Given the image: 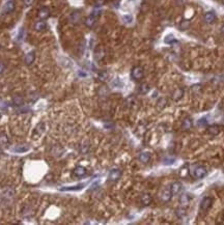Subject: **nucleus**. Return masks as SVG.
<instances>
[{
	"label": "nucleus",
	"mask_w": 224,
	"mask_h": 225,
	"mask_svg": "<svg viewBox=\"0 0 224 225\" xmlns=\"http://www.w3.org/2000/svg\"><path fill=\"white\" fill-rule=\"evenodd\" d=\"M193 174H194V176H195L196 179H203L205 176H207L208 170L205 169L203 166H196V167L194 168V170H193Z\"/></svg>",
	"instance_id": "obj_2"
},
{
	"label": "nucleus",
	"mask_w": 224,
	"mask_h": 225,
	"mask_svg": "<svg viewBox=\"0 0 224 225\" xmlns=\"http://www.w3.org/2000/svg\"><path fill=\"white\" fill-rule=\"evenodd\" d=\"M13 105L15 106H23L24 104V101H23V98L20 96H15L13 99Z\"/></svg>",
	"instance_id": "obj_21"
},
{
	"label": "nucleus",
	"mask_w": 224,
	"mask_h": 225,
	"mask_svg": "<svg viewBox=\"0 0 224 225\" xmlns=\"http://www.w3.org/2000/svg\"><path fill=\"white\" fill-rule=\"evenodd\" d=\"M37 16L40 20H46L50 17V10L47 6H43L38 10L37 12Z\"/></svg>",
	"instance_id": "obj_4"
},
{
	"label": "nucleus",
	"mask_w": 224,
	"mask_h": 225,
	"mask_svg": "<svg viewBox=\"0 0 224 225\" xmlns=\"http://www.w3.org/2000/svg\"><path fill=\"white\" fill-rule=\"evenodd\" d=\"M13 152H26L29 150V147H27V146H18V147H15L13 148Z\"/></svg>",
	"instance_id": "obj_27"
},
{
	"label": "nucleus",
	"mask_w": 224,
	"mask_h": 225,
	"mask_svg": "<svg viewBox=\"0 0 224 225\" xmlns=\"http://www.w3.org/2000/svg\"><path fill=\"white\" fill-rule=\"evenodd\" d=\"M166 100H165V99H160V100L159 101H158V108H159V109H163V108H164L165 107V105H166Z\"/></svg>",
	"instance_id": "obj_32"
},
{
	"label": "nucleus",
	"mask_w": 224,
	"mask_h": 225,
	"mask_svg": "<svg viewBox=\"0 0 224 225\" xmlns=\"http://www.w3.org/2000/svg\"><path fill=\"white\" fill-rule=\"evenodd\" d=\"M13 10H15V2H13V0H10V1L6 2L5 5H4L3 12L5 13H13Z\"/></svg>",
	"instance_id": "obj_11"
},
{
	"label": "nucleus",
	"mask_w": 224,
	"mask_h": 225,
	"mask_svg": "<svg viewBox=\"0 0 224 225\" xmlns=\"http://www.w3.org/2000/svg\"><path fill=\"white\" fill-rule=\"evenodd\" d=\"M99 78H100V80H102V81L106 80V78H107V73H106V72L101 73V74H100V76H99Z\"/></svg>",
	"instance_id": "obj_36"
},
{
	"label": "nucleus",
	"mask_w": 224,
	"mask_h": 225,
	"mask_svg": "<svg viewBox=\"0 0 224 225\" xmlns=\"http://www.w3.org/2000/svg\"><path fill=\"white\" fill-rule=\"evenodd\" d=\"M105 1L106 0H96V2H94V5L97 6V7H100V6L104 5L105 4Z\"/></svg>",
	"instance_id": "obj_34"
},
{
	"label": "nucleus",
	"mask_w": 224,
	"mask_h": 225,
	"mask_svg": "<svg viewBox=\"0 0 224 225\" xmlns=\"http://www.w3.org/2000/svg\"><path fill=\"white\" fill-rule=\"evenodd\" d=\"M192 126H193V120H192V118L190 117H186L183 120V123H182V128L183 130H185V131H188V130H190L192 128Z\"/></svg>",
	"instance_id": "obj_14"
},
{
	"label": "nucleus",
	"mask_w": 224,
	"mask_h": 225,
	"mask_svg": "<svg viewBox=\"0 0 224 225\" xmlns=\"http://www.w3.org/2000/svg\"><path fill=\"white\" fill-rule=\"evenodd\" d=\"M84 186H85V184H79V185H77V186L63 187V188H60V191H78V190H81Z\"/></svg>",
	"instance_id": "obj_16"
},
{
	"label": "nucleus",
	"mask_w": 224,
	"mask_h": 225,
	"mask_svg": "<svg viewBox=\"0 0 224 225\" xmlns=\"http://www.w3.org/2000/svg\"><path fill=\"white\" fill-rule=\"evenodd\" d=\"M181 190H182V184L178 183V182H175V183H173L172 185L170 186V191H171V193H172V195L178 194Z\"/></svg>",
	"instance_id": "obj_18"
},
{
	"label": "nucleus",
	"mask_w": 224,
	"mask_h": 225,
	"mask_svg": "<svg viewBox=\"0 0 224 225\" xmlns=\"http://www.w3.org/2000/svg\"><path fill=\"white\" fill-rule=\"evenodd\" d=\"M219 132H220V129H219V127L216 125L211 126V127L208 128V133H209L210 135H212V136H216V135H218Z\"/></svg>",
	"instance_id": "obj_20"
},
{
	"label": "nucleus",
	"mask_w": 224,
	"mask_h": 225,
	"mask_svg": "<svg viewBox=\"0 0 224 225\" xmlns=\"http://www.w3.org/2000/svg\"><path fill=\"white\" fill-rule=\"evenodd\" d=\"M0 109H2V110L7 109V103L3 102V101H0Z\"/></svg>",
	"instance_id": "obj_35"
},
{
	"label": "nucleus",
	"mask_w": 224,
	"mask_h": 225,
	"mask_svg": "<svg viewBox=\"0 0 224 225\" xmlns=\"http://www.w3.org/2000/svg\"><path fill=\"white\" fill-rule=\"evenodd\" d=\"M190 27V21L189 20H183L180 24V29L181 30H186Z\"/></svg>",
	"instance_id": "obj_25"
},
{
	"label": "nucleus",
	"mask_w": 224,
	"mask_h": 225,
	"mask_svg": "<svg viewBox=\"0 0 224 225\" xmlns=\"http://www.w3.org/2000/svg\"><path fill=\"white\" fill-rule=\"evenodd\" d=\"M0 48H1V47H0Z\"/></svg>",
	"instance_id": "obj_43"
},
{
	"label": "nucleus",
	"mask_w": 224,
	"mask_h": 225,
	"mask_svg": "<svg viewBox=\"0 0 224 225\" xmlns=\"http://www.w3.org/2000/svg\"><path fill=\"white\" fill-rule=\"evenodd\" d=\"M0 118H1V113H0Z\"/></svg>",
	"instance_id": "obj_42"
},
{
	"label": "nucleus",
	"mask_w": 224,
	"mask_h": 225,
	"mask_svg": "<svg viewBox=\"0 0 224 225\" xmlns=\"http://www.w3.org/2000/svg\"><path fill=\"white\" fill-rule=\"evenodd\" d=\"M171 196H172V193H171L170 191V188H165L164 190L162 191L161 195H160V197H161V199L163 200L164 202H167L169 201V200L171 199Z\"/></svg>",
	"instance_id": "obj_7"
},
{
	"label": "nucleus",
	"mask_w": 224,
	"mask_h": 225,
	"mask_svg": "<svg viewBox=\"0 0 224 225\" xmlns=\"http://www.w3.org/2000/svg\"><path fill=\"white\" fill-rule=\"evenodd\" d=\"M22 33H24V29H23V28H21V29H20V33H19V40H21V39H22Z\"/></svg>",
	"instance_id": "obj_40"
},
{
	"label": "nucleus",
	"mask_w": 224,
	"mask_h": 225,
	"mask_svg": "<svg viewBox=\"0 0 224 225\" xmlns=\"http://www.w3.org/2000/svg\"><path fill=\"white\" fill-rule=\"evenodd\" d=\"M175 213L178 218H184L185 216H186V210H185L184 208H178Z\"/></svg>",
	"instance_id": "obj_28"
},
{
	"label": "nucleus",
	"mask_w": 224,
	"mask_h": 225,
	"mask_svg": "<svg viewBox=\"0 0 224 225\" xmlns=\"http://www.w3.org/2000/svg\"><path fill=\"white\" fill-rule=\"evenodd\" d=\"M173 162H174V160L173 159H165L164 160V164L165 165H171V164H173Z\"/></svg>",
	"instance_id": "obj_38"
},
{
	"label": "nucleus",
	"mask_w": 224,
	"mask_h": 225,
	"mask_svg": "<svg viewBox=\"0 0 224 225\" xmlns=\"http://www.w3.org/2000/svg\"><path fill=\"white\" fill-rule=\"evenodd\" d=\"M164 42L168 45H171V44H173V43H176V40L172 34H168L167 37H165Z\"/></svg>",
	"instance_id": "obj_24"
},
{
	"label": "nucleus",
	"mask_w": 224,
	"mask_h": 225,
	"mask_svg": "<svg viewBox=\"0 0 224 225\" xmlns=\"http://www.w3.org/2000/svg\"><path fill=\"white\" fill-rule=\"evenodd\" d=\"M138 159H139V161L141 162V163L143 164H146L149 162V160H151V155H149V152H141V154L139 155V157H138Z\"/></svg>",
	"instance_id": "obj_15"
},
{
	"label": "nucleus",
	"mask_w": 224,
	"mask_h": 225,
	"mask_svg": "<svg viewBox=\"0 0 224 225\" xmlns=\"http://www.w3.org/2000/svg\"><path fill=\"white\" fill-rule=\"evenodd\" d=\"M123 20L124 23L130 24V23H132V21H133V17L131 15H124L123 17Z\"/></svg>",
	"instance_id": "obj_31"
},
{
	"label": "nucleus",
	"mask_w": 224,
	"mask_h": 225,
	"mask_svg": "<svg viewBox=\"0 0 224 225\" xmlns=\"http://www.w3.org/2000/svg\"><path fill=\"white\" fill-rule=\"evenodd\" d=\"M4 71H5V64H4L2 61H0V75L3 74Z\"/></svg>",
	"instance_id": "obj_37"
},
{
	"label": "nucleus",
	"mask_w": 224,
	"mask_h": 225,
	"mask_svg": "<svg viewBox=\"0 0 224 225\" xmlns=\"http://www.w3.org/2000/svg\"><path fill=\"white\" fill-rule=\"evenodd\" d=\"M34 59H35V53L34 52H29V53H27L26 55H25L24 61H25V64H26L27 66H31V64L34 62Z\"/></svg>",
	"instance_id": "obj_10"
},
{
	"label": "nucleus",
	"mask_w": 224,
	"mask_h": 225,
	"mask_svg": "<svg viewBox=\"0 0 224 225\" xmlns=\"http://www.w3.org/2000/svg\"><path fill=\"white\" fill-rule=\"evenodd\" d=\"M198 125L199 126H205L207 125V120H205V119H200V120L198 121Z\"/></svg>",
	"instance_id": "obj_39"
},
{
	"label": "nucleus",
	"mask_w": 224,
	"mask_h": 225,
	"mask_svg": "<svg viewBox=\"0 0 224 225\" xmlns=\"http://www.w3.org/2000/svg\"><path fill=\"white\" fill-rule=\"evenodd\" d=\"M97 19L98 18H96L94 17V15H89L88 17L85 19V21H84V23H85V25H86L87 27H89V28H91V27H94V25L96 24V21H97Z\"/></svg>",
	"instance_id": "obj_13"
},
{
	"label": "nucleus",
	"mask_w": 224,
	"mask_h": 225,
	"mask_svg": "<svg viewBox=\"0 0 224 225\" xmlns=\"http://www.w3.org/2000/svg\"><path fill=\"white\" fill-rule=\"evenodd\" d=\"M89 144H82L80 146V152H81V154H83V155H86L87 152H88V150H89Z\"/></svg>",
	"instance_id": "obj_30"
},
{
	"label": "nucleus",
	"mask_w": 224,
	"mask_h": 225,
	"mask_svg": "<svg viewBox=\"0 0 224 225\" xmlns=\"http://www.w3.org/2000/svg\"><path fill=\"white\" fill-rule=\"evenodd\" d=\"M149 91V85L148 83H142L139 86V93L141 94H146Z\"/></svg>",
	"instance_id": "obj_22"
},
{
	"label": "nucleus",
	"mask_w": 224,
	"mask_h": 225,
	"mask_svg": "<svg viewBox=\"0 0 224 225\" xmlns=\"http://www.w3.org/2000/svg\"><path fill=\"white\" fill-rule=\"evenodd\" d=\"M86 173H87L86 168L83 167V166H77V167L73 170V174L76 177H83L86 175Z\"/></svg>",
	"instance_id": "obj_5"
},
{
	"label": "nucleus",
	"mask_w": 224,
	"mask_h": 225,
	"mask_svg": "<svg viewBox=\"0 0 224 225\" xmlns=\"http://www.w3.org/2000/svg\"><path fill=\"white\" fill-rule=\"evenodd\" d=\"M221 33H222V35H224V24L221 27Z\"/></svg>",
	"instance_id": "obj_41"
},
{
	"label": "nucleus",
	"mask_w": 224,
	"mask_h": 225,
	"mask_svg": "<svg viewBox=\"0 0 224 225\" xmlns=\"http://www.w3.org/2000/svg\"><path fill=\"white\" fill-rule=\"evenodd\" d=\"M140 200H141V202H142V204H143V206H148V204L151 202V196L149 194H148V193H144V194L141 195Z\"/></svg>",
	"instance_id": "obj_19"
},
{
	"label": "nucleus",
	"mask_w": 224,
	"mask_h": 225,
	"mask_svg": "<svg viewBox=\"0 0 224 225\" xmlns=\"http://www.w3.org/2000/svg\"><path fill=\"white\" fill-rule=\"evenodd\" d=\"M183 96H184V89L176 88L175 90H174V93H172V99L174 101H178L183 98Z\"/></svg>",
	"instance_id": "obj_17"
},
{
	"label": "nucleus",
	"mask_w": 224,
	"mask_h": 225,
	"mask_svg": "<svg viewBox=\"0 0 224 225\" xmlns=\"http://www.w3.org/2000/svg\"><path fill=\"white\" fill-rule=\"evenodd\" d=\"M189 201H190V198H189V196H188L187 194H183L182 196H181L180 202L182 204H188V203H189Z\"/></svg>",
	"instance_id": "obj_29"
},
{
	"label": "nucleus",
	"mask_w": 224,
	"mask_h": 225,
	"mask_svg": "<svg viewBox=\"0 0 224 225\" xmlns=\"http://www.w3.org/2000/svg\"><path fill=\"white\" fill-rule=\"evenodd\" d=\"M121 171L119 169H112L110 171L109 175H108V179H110L111 182H116L121 179Z\"/></svg>",
	"instance_id": "obj_6"
},
{
	"label": "nucleus",
	"mask_w": 224,
	"mask_h": 225,
	"mask_svg": "<svg viewBox=\"0 0 224 225\" xmlns=\"http://www.w3.org/2000/svg\"><path fill=\"white\" fill-rule=\"evenodd\" d=\"M10 145V139L5 133H0V146L1 147H7Z\"/></svg>",
	"instance_id": "obj_9"
},
{
	"label": "nucleus",
	"mask_w": 224,
	"mask_h": 225,
	"mask_svg": "<svg viewBox=\"0 0 224 225\" xmlns=\"http://www.w3.org/2000/svg\"><path fill=\"white\" fill-rule=\"evenodd\" d=\"M203 20L207 24H213L215 21H216V15H215L214 12H208L205 13V17H203Z\"/></svg>",
	"instance_id": "obj_8"
},
{
	"label": "nucleus",
	"mask_w": 224,
	"mask_h": 225,
	"mask_svg": "<svg viewBox=\"0 0 224 225\" xmlns=\"http://www.w3.org/2000/svg\"><path fill=\"white\" fill-rule=\"evenodd\" d=\"M131 76H132L133 80L135 81H139L143 78L144 76V71L141 67H134L132 69V72H131Z\"/></svg>",
	"instance_id": "obj_1"
},
{
	"label": "nucleus",
	"mask_w": 224,
	"mask_h": 225,
	"mask_svg": "<svg viewBox=\"0 0 224 225\" xmlns=\"http://www.w3.org/2000/svg\"><path fill=\"white\" fill-rule=\"evenodd\" d=\"M33 2H34V0H23V4L26 6V7L31 6L33 4Z\"/></svg>",
	"instance_id": "obj_33"
},
{
	"label": "nucleus",
	"mask_w": 224,
	"mask_h": 225,
	"mask_svg": "<svg viewBox=\"0 0 224 225\" xmlns=\"http://www.w3.org/2000/svg\"><path fill=\"white\" fill-rule=\"evenodd\" d=\"M212 203H213V200L211 197H205L200 202V210L202 211V212H207L212 206Z\"/></svg>",
	"instance_id": "obj_3"
},
{
	"label": "nucleus",
	"mask_w": 224,
	"mask_h": 225,
	"mask_svg": "<svg viewBox=\"0 0 224 225\" xmlns=\"http://www.w3.org/2000/svg\"><path fill=\"white\" fill-rule=\"evenodd\" d=\"M46 28H47V24L44 20H40V21H37V23L34 24V29L37 31H38V32H42V31L46 30Z\"/></svg>",
	"instance_id": "obj_12"
},
{
	"label": "nucleus",
	"mask_w": 224,
	"mask_h": 225,
	"mask_svg": "<svg viewBox=\"0 0 224 225\" xmlns=\"http://www.w3.org/2000/svg\"><path fill=\"white\" fill-rule=\"evenodd\" d=\"M80 13L79 12H74L71 15V17H70V20H71V22H73V23H78V21L80 20Z\"/></svg>",
	"instance_id": "obj_23"
},
{
	"label": "nucleus",
	"mask_w": 224,
	"mask_h": 225,
	"mask_svg": "<svg viewBox=\"0 0 224 225\" xmlns=\"http://www.w3.org/2000/svg\"><path fill=\"white\" fill-rule=\"evenodd\" d=\"M104 55H105V53H104V51L102 50L101 48H99L98 50L96 51V53H94V57H96L97 60L102 59V58L104 57Z\"/></svg>",
	"instance_id": "obj_26"
}]
</instances>
